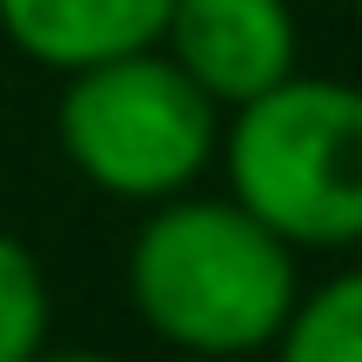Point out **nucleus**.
Returning a JSON list of instances; mask_svg holds the SVG:
<instances>
[{
	"mask_svg": "<svg viewBox=\"0 0 362 362\" xmlns=\"http://www.w3.org/2000/svg\"><path fill=\"white\" fill-rule=\"evenodd\" d=\"M302 296L296 248L228 194H168L128 242V302L181 356H255Z\"/></svg>",
	"mask_w": 362,
	"mask_h": 362,
	"instance_id": "nucleus-1",
	"label": "nucleus"
},
{
	"mask_svg": "<svg viewBox=\"0 0 362 362\" xmlns=\"http://www.w3.org/2000/svg\"><path fill=\"white\" fill-rule=\"evenodd\" d=\"M215 161L242 202L288 248H362V88L329 74H282L221 115Z\"/></svg>",
	"mask_w": 362,
	"mask_h": 362,
	"instance_id": "nucleus-2",
	"label": "nucleus"
},
{
	"mask_svg": "<svg viewBox=\"0 0 362 362\" xmlns=\"http://www.w3.org/2000/svg\"><path fill=\"white\" fill-rule=\"evenodd\" d=\"M54 141L88 188L155 208L215 168L221 107L161 47H134L61 74Z\"/></svg>",
	"mask_w": 362,
	"mask_h": 362,
	"instance_id": "nucleus-3",
	"label": "nucleus"
},
{
	"mask_svg": "<svg viewBox=\"0 0 362 362\" xmlns=\"http://www.w3.org/2000/svg\"><path fill=\"white\" fill-rule=\"evenodd\" d=\"M161 54L228 115L282 74H296L302 27L288 0H175Z\"/></svg>",
	"mask_w": 362,
	"mask_h": 362,
	"instance_id": "nucleus-4",
	"label": "nucleus"
},
{
	"mask_svg": "<svg viewBox=\"0 0 362 362\" xmlns=\"http://www.w3.org/2000/svg\"><path fill=\"white\" fill-rule=\"evenodd\" d=\"M175 0H0V34L47 74L115 61L134 47H161Z\"/></svg>",
	"mask_w": 362,
	"mask_h": 362,
	"instance_id": "nucleus-5",
	"label": "nucleus"
},
{
	"mask_svg": "<svg viewBox=\"0 0 362 362\" xmlns=\"http://www.w3.org/2000/svg\"><path fill=\"white\" fill-rule=\"evenodd\" d=\"M269 349L275 362H362V269H336L302 288Z\"/></svg>",
	"mask_w": 362,
	"mask_h": 362,
	"instance_id": "nucleus-6",
	"label": "nucleus"
},
{
	"mask_svg": "<svg viewBox=\"0 0 362 362\" xmlns=\"http://www.w3.org/2000/svg\"><path fill=\"white\" fill-rule=\"evenodd\" d=\"M47 322H54L47 269L21 235L0 228V362H34L47 349Z\"/></svg>",
	"mask_w": 362,
	"mask_h": 362,
	"instance_id": "nucleus-7",
	"label": "nucleus"
},
{
	"mask_svg": "<svg viewBox=\"0 0 362 362\" xmlns=\"http://www.w3.org/2000/svg\"><path fill=\"white\" fill-rule=\"evenodd\" d=\"M34 362H121V356H101V349H40Z\"/></svg>",
	"mask_w": 362,
	"mask_h": 362,
	"instance_id": "nucleus-8",
	"label": "nucleus"
},
{
	"mask_svg": "<svg viewBox=\"0 0 362 362\" xmlns=\"http://www.w3.org/2000/svg\"><path fill=\"white\" fill-rule=\"evenodd\" d=\"M349 7H362V0H349Z\"/></svg>",
	"mask_w": 362,
	"mask_h": 362,
	"instance_id": "nucleus-9",
	"label": "nucleus"
}]
</instances>
